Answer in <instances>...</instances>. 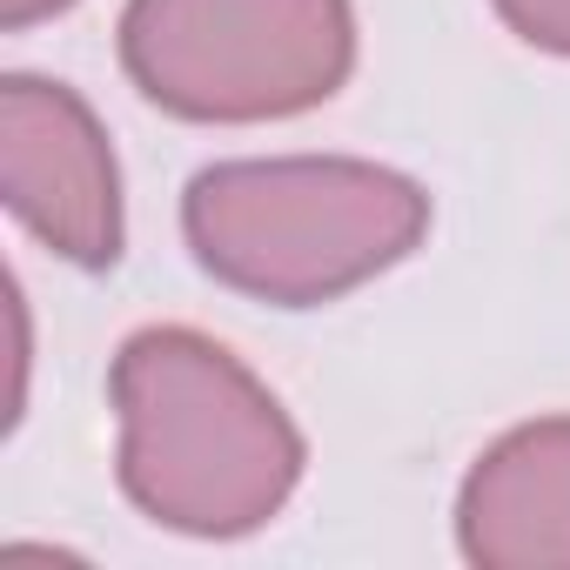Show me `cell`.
Masks as SVG:
<instances>
[{
    "instance_id": "obj_1",
    "label": "cell",
    "mask_w": 570,
    "mask_h": 570,
    "mask_svg": "<svg viewBox=\"0 0 570 570\" xmlns=\"http://www.w3.org/2000/svg\"><path fill=\"white\" fill-rule=\"evenodd\" d=\"M115 476L141 517L181 537H248L303 483V430L215 336L155 323L115 350Z\"/></svg>"
},
{
    "instance_id": "obj_2",
    "label": "cell",
    "mask_w": 570,
    "mask_h": 570,
    "mask_svg": "<svg viewBox=\"0 0 570 570\" xmlns=\"http://www.w3.org/2000/svg\"><path fill=\"white\" fill-rule=\"evenodd\" d=\"M181 235L202 275L268 309H323L430 235V195L356 155L215 161L181 195Z\"/></svg>"
},
{
    "instance_id": "obj_3",
    "label": "cell",
    "mask_w": 570,
    "mask_h": 570,
    "mask_svg": "<svg viewBox=\"0 0 570 570\" xmlns=\"http://www.w3.org/2000/svg\"><path fill=\"white\" fill-rule=\"evenodd\" d=\"M121 68L175 121L255 128L323 108L356 68L350 0H128Z\"/></svg>"
},
{
    "instance_id": "obj_4",
    "label": "cell",
    "mask_w": 570,
    "mask_h": 570,
    "mask_svg": "<svg viewBox=\"0 0 570 570\" xmlns=\"http://www.w3.org/2000/svg\"><path fill=\"white\" fill-rule=\"evenodd\" d=\"M0 195L14 222L75 268L121 262V168L95 108L48 75L0 81Z\"/></svg>"
},
{
    "instance_id": "obj_5",
    "label": "cell",
    "mask_w": 570,
    "mask_h": 570,
    "mask_svg": "<svg viewBox=\"0 0 570 570\" xmlns=\"http://www.w3.org/2000/svg\"><path fill=\"white\" fill-rule=\"evenodd\" d=\"M456 550L483 570H570V416L517 423L470 463Z\"/></svg>"
},
{
    "instance_id": "obj_6",
    "label": "cell",
    "mask_w": 570,
    "mask_h": 570,
    "mask_svg": "<svg viewBox=\"0 0 570 570\" xmlns=\"http://www.w3.org/2000/svg\"><path fill=\"white\" fill-rule=\"evenodd\" d=\"M490 8L517 41L543 55H570V0H490Z\"/></svg>"
},
{
    "instance_id": "obj_7",
    "label": "cell",
    "mask_w": 570,
    "mask_h": 570,
    "mask_svg": "<svg viewBox=\"0 0 570 570\" xmlns=\"http://www.w3.org/2000/svg\"><path fill=\"white\" fill-rule=\"evenodd\" d=\"M75 0H0V28L8 35H28V28H41V21H55V14H68Z\"/></svg>"
}]
</instances>
